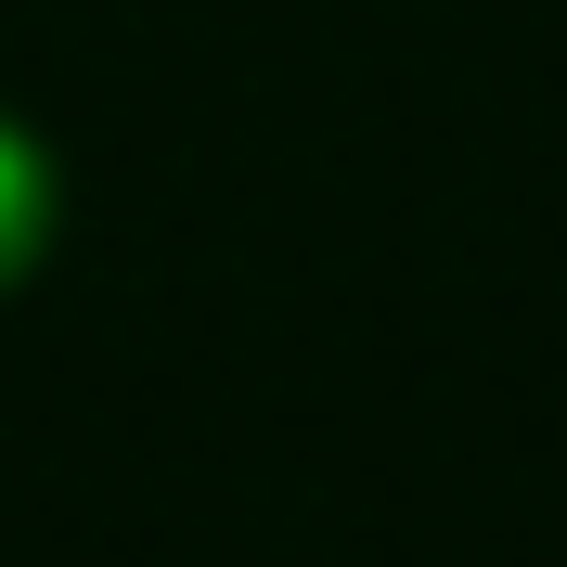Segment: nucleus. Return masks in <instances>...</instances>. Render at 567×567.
I'll list each match as a JSON object with an SVG mask.
<instances>
[{"label":"nucleus","mask_w":567,"mask_h":567,"mask_svg":"<svg viewBox=\"0 0 567 567\" xmlns=\"http://www.w3.org/2000/svg\"><path fill=\"white\" fill-rule=\"evenodd\" d=\"M39 246H52V155L0 116V284H27Z\"/></svg>","instance_id":"nucleus-1"}]
</instances>
